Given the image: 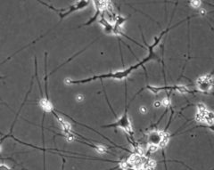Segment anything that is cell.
Returning <instances> with one entry per match:
<instances>
[{
  "label": "cell",
  "mask_w": 214,
  "mask_h": 170,
  "mask_svg": "<svg viewBox=\"0 0 214 170\" xmlns=\"http://www.w3.org/2000/svg\"><path fill=\"white\" fill-rule=\"evenodd\" d=\"M147 61H149V59L147 57H145L144 60L136 63L135 65L130 66L129 68H127L124 70H120V71H116V72H110L108 73H104V74H101V75H96L93 77H87V78H84V79H79V80H72L71 78H66L64 80V83L66 85H82V84L90 83L92 81L98 80V79L111 78V79H114V80H123V79L129 77V75L132 72L137 70L139 67L143 66L145 63H146Z\"/></svg>",
  "instance_id": "cell-1"
},
{
  "label": "cell",
  "mask_w": 214,
  "mask_h": 170,
  "mask_svg": "<svg viewBox=\"0 0 214 170\" xmlns=\"http://www.w3.org/2000/svg\"><path fill=\"white\" fill-rule=\"evenodd\" d=\"M41 4H43L45 6H47L48 8L52 9L55 11L57 13H58V16L60 18V22H62L64 18H66L67 16H69L70 14L73 13L74 12L80 11L82 9H85L86 7H88V6L90 4V1H85V0H80V1H76L74 2L72 5H71L70 6H68L67 8H63V9H56L55 7L52 6H49L47 5V3L45 2H40Z\"/></svg>",
  "instance_id": "cell-2"
},
{
  "label": "cell",
  "mask_w": 214,
  "mask_h": 170,
  "mask_svg": "<svg viewBox=\"0 0 214 170\" xmlns=\"http://www.w3.org/2000/svg\"><path fill=\"white\" fill-rule=\"evenodd\" d=\"M103 127L104 128H112V127H113V128H121V129H123L124 131L126 132L127 134L130 135L131 137H133V129H132L131 122H130L129 113H128V106H127V104L125 110H124V112H123V114H122L121 118H119L113 123L103 126Z\"/></svg>",
  "instance_id": "cell-3"
},
{
  "label": "cell",
  "mask_w": 214,
  "mask_h": 170,
  "mask_svg": "<svg viewBox=\"0 0 214 170\" xmlns=\"http://www.w3.org/2000/svg\"><path fill=\"white\" fill-rule=\"evenodd\" d=\"M146 89L150 90L154 93H158L162 91H173V92H178L179 93H191L192 91L189 90L187 87L181 86V85H174V86H167V87H153V86H146Z\"/></svg>",
  "instance_id": "cell-4"
},
{
  "label": "cell",
  "mask_w": 214,
  "mask_h": 170,
  "mask_svg": "<svg viewBox=\"0 0 214 170\" xmlns=\"http://www.w3.org/2000/svg\"><path fill=\"white\" fill-rule=\"evenodd\" d=\"M110 3L111 2H109V1H93V4L95 5V8H96V13H95L94 16H92L88 20V22L84 23L83 26H88V25H90L91 23L96 22L99 17L102 16L103 13L108 8Z\"/></svg>",
  "instance_id": "cell-5"
},
{
  "label": "cell",
  "mask_w": 214,
  "mask_h": 170,
  "mask_svg": "<svg viewBox=\"0 0 214 170\" xmlns=\"http://www.w3.org/2000/svg\"><path fill=\"white\" fill-rule=\"evenodd\" d=\"M213 85V80L211 75H205L198 77L196 80V86L198 87V90L201 92H209Z\"/></svg>",
  "instance_id": "cell-6"
},
{
  "label": "cell",
  "mask_w": 214,
  "mask_h": 170,
  "mask_svg": "<svg viewBox=\"0 0 214 170\" xmlns=\"http://www.w3.org/2000/svg\"><path fill=\"white\" fill-rule=\"evenodd\" d=\"M39 104L40 108L45 112V114H47V113H53L55 111V110H54V105L52 104V102L50 101L49 98L41 97L40 100H39Z\"/></svg>",
  "instance_id": "cell-7"
},
{
  "label": "cell",
  "mask_w": 214,
  "mask_h": 170,
  "mask_svg": "<svg viewBox=\"0 0 214 170\" xmlns=\"http://www.w3.org/2000/svg\"><path fill=\"white\" fill-rule=\"evenodd\" d=\"M164 132L162 131H154L152 133H150L148 135V142L150 144H155L158 145L162 142V139L163 136Z\"/></svg>",
  "instance_id": "cell-8"
},
{
  "label": "cell",
  "mask_w": 214,
  "mask_h": 170,
  "mask_svg": "<svg viewBox=\"0 0 214 170\" xmlns=\"http://www.w3.org/2000/svg\"><path fill=\"white\" fill-rule=\"evenodd\" d=\"M203 121L208 125L209 126H211L214 124V113L212 111L207 110L204 115H203Z\"/></svg>",
  "instance_id": "cell-9"
},
{
  "label": "cell",
  "mask_w": 214,
  "mask_h": 170,
  "mask_svg": "<svg viewBox=\"0 0 214 170\" xmlns=\"http://www.w3.org/2000/svg\"><path fill=\"white\" fill-rule=\"evenodd\" d=\"M170 135L164 132L163 136H162V142H161V143L159 144L160 148H164V147H166V145H167L168 143L170 142Z\"/></svg>",
  "instance_id": "cell-10"
},
{
  "label": "cell",
  "mask_w": 214,
  "mask_h": 170,
  "mask_svg": "<svg viewBox=\"0 0 214 170\" xmlns=\"http://www.w3.org/2000/svg\"><path fill=\"white\" fill-rule=\"evenodd\" d=\"M88 145L91 146V147H93V148H95V150L100 154H104L107 152V150H106V148L104 147V146H100V145H98V146H94V145H91V144H88Z\"/></svg>",
  "instance_id": "cell-11"
},
{
  "label": "cell",
  "mask_w": 214,
  "mask_h": 170,
  "mask_svg": "<svg viewBox=\"0 0 214 170\" xmlns=\"http://www.w3.org/2000/svg\"><path fill=\"white\" fill-rule=\"evenodd\" d=\"M159 148L160 147L158 145H155V144H149L147 151H148V152H150V153H154V152H156V151L159 150Z\"/></svg>",
  "instance_id": "cell-12"
},
{
  "label": "cell",
  "mask_w": 214,
  "mask_h": 170,
  "mask_svg": "<svg viewBox=\"0 0 214 170\" xmlns=\"http://www.w3.org/2000/svg\"><path fill=\"white\" fill-rule=\"evenodd\" d=\"M197 109H198V112H200V113H203V114H204L206 111H207V107L205 106V105L203 104H197Z\"/></svg>",
  "instance_id": "cell-13"
},
{
  "label": "cell",
  "mask_w": 214,
  "mask_h": 170,
  "mask_svg": "<svg viewBox=\"0 0 214 170\" xmlns=\"http://www.w3.org/2000/svg\"><path fill=\"white\" fill-rule=\"evenodd\" d=\"M203 115H204V114H203V113L197 112V113H196V115H195V120L198 121V122H199V121H200V122L203 121Z\"/></svg>",
  "instance_id": "cell-14"
},
{
  "label": "cell",
  "mask_w": 214,
  "mask_h": 170,
  "mask_svg": "<svg viewBox=\"0 0 214 170\" xmlns=\"http://www.w3.org/2000/svg\"><path fill=\"white\" fill-rule=\"evenodd\" d=\"M162 102V106H165V107H168V106H170V100L168 98H165L163 99L162 101H161Z\"/></svg>",
  "instance_id": "cell-15"
},
{
  "label": "cell",
  "mask_w": 214,
  "mask_h": 170,
  "mask_svg": "<svg viewBox=\"0 0 214 170\" xmlns=\"http://www.w3.org/2000/svg\"><path fill=\"white\" fill-rule=\"evenodd\" d=\"M84 99H85V96L83 95L82 93H79V94L76 95V101L79 102V103H80V102H83Z\"/></svg>",
  "instance_id": "cell-16"
},
{
  "label": "cell",
  "mask_w": 214,
  "mask_h": 170,
  "mask_svg": "<svg viewBox=\"0 0 214 170\" xmlns=\"http://www.w3.org/2000/svg\"><path fill=\"white\" fill-rule=\"evenodd\" d=\"M190 4H191L195 8H197V7H199V6H201L202 3H201V1H191Z\"/></svg>",
  "instance_id": "cell-17"
},
{
  "label": "cell",
  "mask_w": 214,
  "mask_h": 170,
  "mask_svg": "<svg viewBox=\"0 0 214 170\" xmlns=\"http://www.w3.org/2000/svg\"><path fill=\"white\" fill-rule=\"evenodd\" d=\"M139 111H140V113H142V114H145V113H147L148 110H147V108H146L145 106H141V107L139 108Z\"/></svg>",
  "instance_id": "cell-18"
},
{
  "label": "cell",
  "mask_w": 214,
  "mask_h": 170,
  "mask_svg": "<svg viewBox=\"0 0 214 170\" xmlns=\"http://www.w3.org/2000/svg\"><path fill=\"white\" fill-rule=\"evenodd\" d=\"M0 170H12L10 167L6 164H0Z\"/></svg>",
  "instance_id": "cell-19"
},
{
  "label": "cell",
  "mask_w": 214,
  "mask_h": 170,
  "mask_svg": "<svg viewBox=\"0 0 214 170\" xmlns=\"http://www.w3.org/2000/svg\"><path fill=\"white\" fill-rule=\"evenodd\" d=\"M124 170H137V169L135 167H133V166H131V165L129 163V165L124 168Z\"/></svg>",
  "instance_id": "cell-20"
},
{
  "label": "cell",
  "mask_w": 214,
  "mask_h": 170,
  "mask_svg": "<svg viewBox=\"0 0 214 170\" xmlns=\"http://www.w3.org/2000/svg\"><path fill=\"white\" fill-rule=\"evenodd\" d=\"M154 106L155 108H159L162 106V102L161 101H155L154 104Z\"/></svg>",
  "instance_id": "cell-21"
},
{
  "label": "cell",
  "mask_w": 214,
  "mask_h": 170,
  "mask_svg": "<svg viewBox=\"0 0 214 170\" xmlns=\"http://www.w3.org/2000/svg\"><path fill=\"white\" fill-rule=\"evenodd\" d=\"M1 151H2V145L0 144V152H1Z\"/></svg>",
  "instance_id": "cell-22"
},
{
  "label": "cell",
  "mask_w": 214,
  "mask_h": 170,
  "mask_svg": "<svg viewBox=\"0 0 214 170\" xmlns=\"http://www.w3.org/2000/svg\"><path fill=\"white\" fill-rule=\"evenodd\" d=\"M6 77H2V76H0V79H2V78H5Z\"/></svg>",
  "instance_id": "cell-23"
}]
</instances>
